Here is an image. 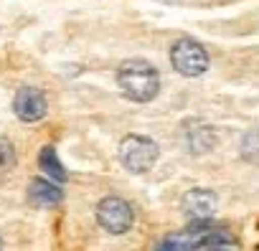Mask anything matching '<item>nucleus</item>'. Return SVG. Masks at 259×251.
<instances>
[{"instance_id": "0eeeda50", "label": "nucleus", "mask_w": 259, "mask_h": 251, "mask_svg": "<svg viewBox=\"0 0 259 251\" xmlns=\"http://www.w3.org/2000/svg\"><path fill=\"white\" fill-rule=\"evenodd\" d=\"M28 198H31L33 206L51 208V206H59V203H61L64 193L59 190V185H54V183H49V180H44V178H36V180H31V185H28Z\"/></svg>"}, {"instance_id": "39448f33", "label": "nucleus", "mask_w": 259, "mask_h": 251, "mask_svg": "<svg viewBox=\"0 0 259 251\" xmlns=\"http://www.w3.org/2000/svg\"><path fill=\"white\" fill-rule=\"evenodd\" d=\"M13 109L18 114V119L23 122H38L46 117V96L41 89H33V86H21L16 99H13Z\"/></svg>"}, {"instance_id": "9b49d317", "label": "nucleus", "mask_w": 259, "mask_h": 251, "mask_svg": "<svg viewBox=\"0 0 259 251\" xmlns=\"http://www.w3.org/2000/svg\"><path fill=\"white\" fill-rule=\"evenodd\" d=\"M13 163V145L0 140V165H11Z\"/></svg>"}, {"instance_id": "f8f14e48", "label": "nucleus", "mask_w": 259, "mask_h": 251, "mask_svg": "<svg viewBox=\"0 0 259 251\" xmlns=\"http://www.w3.org/2000/svg\"><path fill=\"white\" fill-rule=\"evenodd\" d=\"M158 251H176V246L170 243V238H165V241H163V243L158 246Z\"/></svg>"}, {"instance_id": "9d476101", "label": "nucleus", "mask_w": 259, "mask_h": 251, "mask_svg": "<svg viewBox=\"0 0 259 251\" xmlns=\"http://www.w3.org/2000/svg\"><path fill=\"white\" fill-rule=\"evenodd\" d=\"M241 155L251 163H259V130L249 132L244 140H241Z\"/></svg>"}, {"instance_id": "1a4fd4ad", "label": "nucleus", "mask_w": 259, "mask_h": 251, "mask_svg": "<svg viewBox=\"0 0 259 251\" xmlns=\"http://www.w3.org/2000/svg\"><path fill=\"white\" fill-rule=\"evenodd\" d=\"M38 165L49 173V178H54V180H59V183L66 180V170H64V165L59 163L54 147H44V150H41V155H38Z\"/></svg>"}, {"instance_id": "20e7f679", "label": "nucleus", "mask_w": 259, "mask_h": 251, "mask_svg": "<svg viewBox=\"0 0 259 251\" xmlns=\"http://www.w3.org/2000/svg\"><path fill=\"white\" fill-rule=\"evenodd\" d=\"M97 221L104 231L119 236V233H127L133 228V208L124 198H117V195H109L104 200H99L97 206Z\"/></svg>"}, {"instance_id": "f03ea898", "label": "nucleus", "mask_w": 259, "mask_h": 251, "mask_svg": "<svg viewBox=\"0 0 259 251\" xmlns=\"http://www.w3.org/2000/svg\"><path fill=\"white\" fill-rule=\"evenodd\" d=\"M158 155H160V150L150 137L127 135L119 142V160L130 173H148L158 163Z\"/></svg>"}, {"instance_id": "4468645a", "label": "nucleus", "mask_w": 259, "mask_h": 251, "mask_svg": "<svg viewBox=\"0 0 259 251\" xmlns=\"http://www.w3.org/2000/svg\"><path fill=\"white\" fill-rule=\"evenodd\" d=\"M0 251H3V241H0Z\"/></svg>"}, {"instance_id": "f257e3e1", "label": "nucleus", "mask_w": 259, "mask_h": 251, "mask_svg": "<svg viewBox=\"0 0 259 251\" xmlns=\"http://www.w3.org/2000/svg\"><path fill=\"white\" fill-rule=\"evenodd\" d=\"M117 84L122 89V94L133 102H150L158 96L160 91V76L158 71L140 59L124 61L117 71Z\"/></svg>"}, {"instance_id": "ddd939ff", "label": "nucleus", "mask_w": 259, "mask_h": 251, "mask_svg": "<svg viewBox=\"0 0 259 251\" xmlns=\"http://www.w3.org/2000/svg\"><path fill=\"white\" fill-rule=\"evenodd\" d=\"M206 251H231V248H226V246H221V243H213V246H208Z\"/></svg>"}, {"instance_id": "423d86ee", "label": "nucleus", "mask_w": 259, "mask_h": 251, "mask_svg": "<svg viewBox=\"0 0 259 251\" xmlns=\"http://www.w3.org/2000/svg\"><path fill=\"white\" fill-rule=\"evenodd\" d=\"M219 208V198L213 190L206 188H193L183 195V213L191 221H208Z\"/></svg>"}, {"instance_id": "6e6552de", "label": "nucleus", "mask_w": 259, "mask_h": 251, "mask_svg": "<svg viewBox=\"0 0 259 251\" xmlns=\"http://www.w3.org/2000/svg\"><path fill=\"white\" fill-rule=\"evenodd\" d=\"M186 140H188V147L191 153H208L213 147V130L208 124H201V122H188L186 124Z\"/></svg>"}, {"instance_id": "7ed1b4c3", "label": "nucleus", "mask_w": 259, "mask_h": 251, "mask_svg": "<svg viewBox=\"0 0 259 251\" xmlns=\"http://www.w3.org/2000/svg\"><path fill=\"white\" fill-rule=\"evenodd\" d=\"M170 61H173V69L178 74L201 76L208 69V51L193 38H181L170 48Z\"/></svg>"}]
</instances>
